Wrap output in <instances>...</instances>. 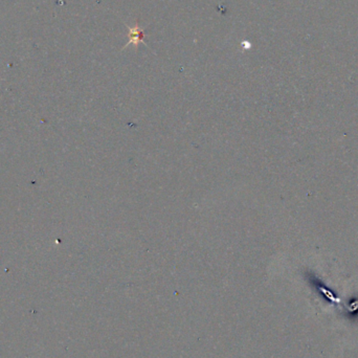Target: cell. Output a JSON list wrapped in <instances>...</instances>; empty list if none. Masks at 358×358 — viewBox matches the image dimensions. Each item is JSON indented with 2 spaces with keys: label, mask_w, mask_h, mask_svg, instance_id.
Segmentation results:
<instances>
[{
  "label": "cell",
  "mask_w": 358,
  "mask_h": 358,
  "mask_svg": "<svg viewBox=\"0 0 358 358\" xmlns=\"http://www.w3.org/2000/svg\"><path fill=\"white\" fill-rule=\"evenodd\" d=\"M139 42L146 44L144 41V30L138 25L134 27H129V42L127 43L126 46H128L129 44L137 45Z\"/></svg>",
  "instance_id": "obj_1"
}]
</instances>
